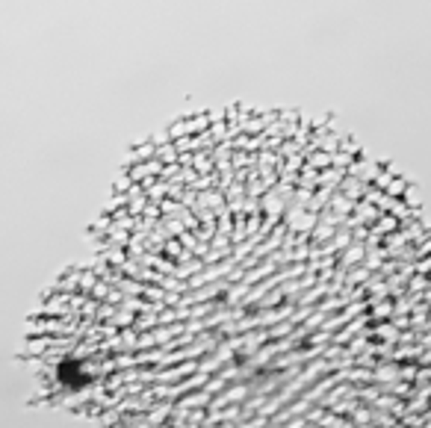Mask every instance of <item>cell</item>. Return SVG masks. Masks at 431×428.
Returning <instances> with one entry per match:
<instances>
[{
	"label": "cell",
	"mask_w": 431,
	"mask_h": 428,
	"mask_svg": "<svg viewBox=\"0 0 431 428\" xmlns=\"http://www.w3.org/2000/svg\"><path fill=\"white\" fill-rule=\"evenodd\" d=\"M30 351L113 425H431V213L325 121L204 112L130 160Z\"/></svg>",
	"instance_id": "obj_1"
}]
</instances>
